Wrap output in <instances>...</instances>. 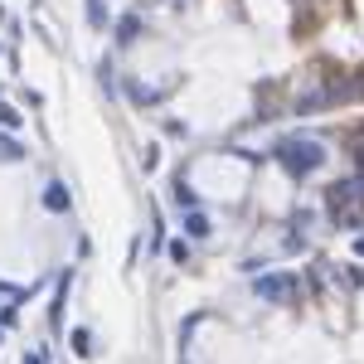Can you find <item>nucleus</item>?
Masks as SVG:
<instances>
[{"label":"nucleus","mask_w":364,"mask_h":364,"mask_svg":"<svg viewBox=\"0 0 364 364\" xmlns=\"http://www.w3.org/2000/svg\"><path fill=\"white\" fill-rule=\"evenodd\" d=\"M185 224H190V233H209V219H204V214H190Z\"/></svg>","instance_id":"3"},{"label":"nucleus","mask_w":364,"mask_h":364,"mask_svg":"<svg viewBox=\"0 0 364 364\" xmlns=\"http://www.w3.org/2000/svg\"><path fill=\"white\" fill-rule=\"evenodd\" d=\"M73 350H78V355H92V336H87V331H73Z\"/></svg>","instance_id":"2"},{"label":"nucleus","mask_w":364,"mask_h":364,"mask_svg":"<svg viewBox=\"0 0 364 364\" xmlns=\"http://www.w3.org/2000/svg\"><path fill=\"white\" fill-rule=\"evenodd\" d=\"M44 204H49V209H68V190H63V185H49V190H44Z\"/></svg>","instance_id":"1"},{"label":"nucleus","mask_w":364,"mask_h":364,"mask_svg":"<svg viewBox=\"0 0 364 364\" xmlns=\"http://www.w3.org/2000/svg\"><path fill=\"white\" fill-rule=\"evenodd\" d=\"M25 364H44V355H25Z\"/></svg>","instance_id":"4"}]
</instances>
